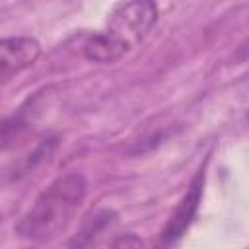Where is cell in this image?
I'll return each instance as SVG.
<instances>
[{
  "label": "cell",
  "mask_w": 249,
  "mask_h": 249,
  "mask_svg": "<svg viewBox=\"0 0 249 249\" xmlns=\"http://www.w3.org/2000/svg\"><path fill=\"white\" fill-rule=\"evenodd\" d=\"M41 56V43L33 37H0V88L31 68Z\"/></svg>",
  "instance_id": "obj_3"
},
{
  "label": "cell",
  "mask_w": 249,
  "mask_h": 249,
  "mask_svg": "<svg viewBox=\"0 0 249 249\" xmlns=\"http://www.w3.org/2000/svg\"><path fill=\"white\" fill-rule=\"evenodd\" d=\"M91 218H93V220H89V222L82 228V231L72 239V243H70L72 249H82V247L89 245L97 235H101V231H103L107 226H111L113 212L101 210V212H95Z\"/></svg>",
  "instance_id": "obj_5"
},
{
  "label": "cell",
  "mask_w": 249,
  "mask_h": 249,
  "mask_svg": "<svg viewBox=\"0 0 249 249\" xmlns=\"http://www.w3.org/2000/svg\"><path fill=\"white\" fill-rule=\"evenodd\" d=\"M88 195V181L80 171L58 175L31 202L27 212L16 224L23 239L45 243L58 237L78 214Z\"/></svg>",
  "instance_id": "obj_1"
},
{
  "label": "cell",
  "mask_w": 249,
  "mask_h": 249,
  "mask_svg": "<svg viewBox=\"0 0 249 249\" xmlns=\"http://www.w3.org/2000/svg\"><path fill=\"white\" fill-rule=\"evenodd\" d=\"M109 249H146V245L136 233H124V235L117 237Z\"/></svg>",
  "instance_id": "obj_6"
},
{
  "label": "cell",
  "mask_w": 249,
  "mask_h": 249,
  "mask_svg": "<svg viewBox=\"0 0 249 249\" xmlns=\"http://www.w3.org/2000/svg\"><path fill=\"white\" fill-rule=\"evenodd\" d=\"M160 8L150 0H132L117 4L103 29L89 35L84 43V56L97 64H109L123 58L138 47L158 23Z\"/></svg>",
  "instance_id": "obj_2"
},
{
  "label": "cell",
  "mask_w": 249,
  "mask_h": 249,
  "mask_svg": "<svg viewBox=\"0 0 249 249\" xmlns=\"http://www.w3.org/2000/svg\"><path fill=\"white\" fill-rule=\"evenodd\" d=\"M202 196V171L193 179L189 191L185 193V196L179 200V204L175 206L173 214L169 216L167 224L161 230L160 241L163 247H171L175 241L181 239V235L189 230V226L193 224L196 210H198V202Z\"/></svg>",
  "instance_id": "obj_4"
}]
</instances>
